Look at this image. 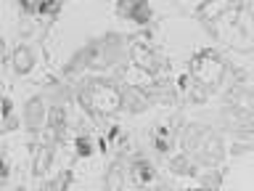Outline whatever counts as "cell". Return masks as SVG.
I'll return each instance as SVG.
<instances>
[{
  "label": "cell",
  "mask_w": 254,
  "mask_h": 191,
  "mask_svg": "<svg viewBox=\"0 0 254 191\" xmlns=\"http://www.w3.org/2000/svg\"><path fill=\"white\" fill-rule=\"evenodd\" d=\"M122 11L130 16L132 21H138V24H146L148 19H151V8L146 5V3H132V5H127V8H122Z\"/></svg>",
  "instance_id": "ba28073f"
},
{
  "label": "cell",
  "mask_w": 254,
  "mask_h": 191,
  "mask_svg": "<svg viewBox=\"0 0 254 191\" xmlns=\"http://www.w3.org/2000/svg\"><path fill=\"white\" fill-rule=\"evenodd\" d=\"M51 127H53L56 138H64V133H66V109L64 106L51 109Z\"/></svg>",
  "instance_id": "52a82bcc"
},
{
  "label": "cell",
  "mask_w": 254,
  "mask_h": 191,
  "mask_svg": "<svg viewBox=\"0 0 254 191\" xmlns=\"http://www.w3.org/2000/svg\"><path fill=\"white\" fill-rule=\"evenodd\" d=\"M132 59H135V64H140V67H151V69H154V56H151V51H148V48L146 45H135L132 48Z\"/></svg>",
  "instance_id": "30bf717a"
},
{
  "label": "cell",
  "mask_w": 254,
  "mask_h": 191,
  "mask_svg": "<svg viewBox=\"0 0 254 191\" xmlns=\"http://www.w3.org/2000/svg\"><path fill=\"white\" fill-rule=\"evenodd\" d=\"M154 143H156V151L167 154V149H170V127H167V125H159V127H156V135H154Z\"/></svg>",
  "instance_id": "8fae6325"
},
{
  "label": "cell",
  "mask_w": 254,
  "mask_h": 191,
  "mask_svg": "<svg viewBox=\"0 0 254 191\" xmlns=\"http://www.w3.org/2000/svg\"><path fill=\"white\" fill-rule=\"evenodd\" d=\"M79 101L87 103L90 109L95 111H117L119 103H122V93L117 91L114 85H106V83H93L90 88H87V93L79 96Z\"/></svg>",
  "instance_id": "7a4b0ae2"
},
{
  "label": "cell",
  "mask_w": 254,
  "mask_h": 191,
  "mask_svg": "<svg viewBox=\"0 0 254 191\" xmlns=\"http://www.w3.org/2000/svg\"><path fill=\"white\" fill-rule=\"evenodd\" d=\"M43 119H45V109H43V101L40 98H32L27 111H24V122L29 125V130H40L43 127Z\"/></svg>",
  "instance_id": "5b68a950"
},
{
  "label": "cell",
  "mask_w": 254,
  "mask_h": 191,
  "mask_svg": "<svg viewBox=\"0 0 254 191\" xmlns=\"http://www.w3.org/2000/svg\"><path fill=\"white\" fill-rule=\"evenodd\" d=\"M122 189H125V173L119 165H114L106 173V191H122Z\"/></svg>",
  "instance_id": "9c48e42d"
},
{
  "label": "cell",
  "mask_w": 254,
  "mask_h": 191,
  "mask_svg": "<svg viewBox=\"0 0 254 191\" xmlns=\"http://www.w3.org/2000/svg\"><path fill=\"white\" fill-rule=\"evenodd\" d=\"M27 11H37V13H59L61 5L59 3H37V5H24Z\"/></svg>",
  "instance_id": "4fadbf2b"
},
{
  "label": "cell",
  "mask_w": 254,
  "mask_h": 191,
  "mask_svg": "<svg viewBox=\"0 0 254 191\" xmlns=\"http://www.w3.org/2000/svg\"><path fill=\"white\" fill-rule=\"evenodd\" d=\"M11 111H13V101L5 96V98H3V117H5V122L11 119Z\"/></svg>",
  "instance_id": "5bb4252c"
},
{
  "label": "cell",
  "mask_w": 254,
  "mask_h": 191,
  "mask_svg": "<svg viewBox=\"0 0 254 191\" xmlns=\"http://www.w3.org/2000/svg\"><path fill=\"white\" fill-rule=\"evenodd\" d=\"M193 191H204V189H193Z\"/></svg>",
  "instance_id": "9a60e30c"
},
{
  "label": "cell",
  "mask_w": 254,
  "mask_h": 191,
  "mask_svg": "<svg viewBox=\"0 0 254 191\" xmlns=\"http://www.w3.org/2000/svg\"><path fill=\"white\" fill-rule=\"evenodd\" d=\"M51 154H53V149L51 146H37V154H35V162H32V173L37 175H45L48 170V165H51Z\"/></svg>",
  "instance_id": "8992f818"
},
{
  "label": "cell",
  "mask_w": 254,
  "mask_h": 191,
  "mask_svg": "<svg viewBox=\"0 0 254 191\" xmlns=\"http://www.w3.org/2000/svg\"><path fill=\"white\" fill-rule=\"evenodd\" d=\"M74 149H77V157H90L93 154V141L87 138V135H77Z\"/></svg>",
  "instance_id": "7c38bea8"
},
{
  "label": "cell",
  "mask_w": 254,
  "mask_h": 191,
  "mask_svg": "<svg viewBox=\"0 0 254 191\" xmlns=\"http://www.w3.org/2000/svg\"><path fill=\"white\" fill-rule=\"evenodd\" d=\"M222 72H225V64L212 48H204L190 59V77H196L201 85H209V88L217 85Z\"/></svg>",
  "instance_id": "6da1fadb"
},
{
  "label": "cell",
  "mask_w": 254,
  "mask_h": 191,
  "mask_svg": "<svg viewBox=\"0 0 254 191\" xmlns=\"http://www.w3.org/2000/svg\"><path fill=\"white\" fill-rule=\"evenodd\" d=\"M13 72L16 75H27V72H32V67H35V56H32V51L27 45H19L13 51Z\"/></svg>",
  "instance_id": "277c9868"
},
{
  "label": "cell",
  "mask_w": 254,
  "mask_h": 191,
  "mask_svg": "<svg viewBox=\"0 0 254 191\" xmlns=\"http://www.w3.org/2000/svg\"><path fill=\"white\" fill-rule=\"evenodd\" d=\"M130 178H132V183H138V186H148V183L156 178V173H154V167H151V162L135 159L132 167H130Z\"/></svg>",
  "instance_id": "3957f363"
}]
</instances>
